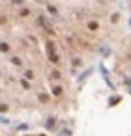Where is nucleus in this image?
I'll return each mask as SVG.
<instances>
[{
  "instance_id": "1",
  "label": "nucleus",
  "mask_w": 131,
  "mask_h": 136,
  "mask_svg": "<svg viewBox=\"0 0 131 136\" xmlns=\"http://www.w3.org/2000/svg\"><path fill=\"white\" fill-rule=\"evenodd\" d=\"M89 29H91V31L98 29V24H96V22H89Z\"/></svg>"
},
{
  "instance_id": "2",
  "label": "nucleus",
  "mask_w": 131,
  "mask_h": 136,
  "mask_svg": "<svg viewBox=\"0 0 131 136\" xmlns=\"http://www.w3.org/2000/svg\"><path fill=\"white\" fill-rule=\"evenodd\" d=\"M26 76H27V78H33V76H35V74H33V73H31V71H26Z\"/></svg>"
}]
</instances>
